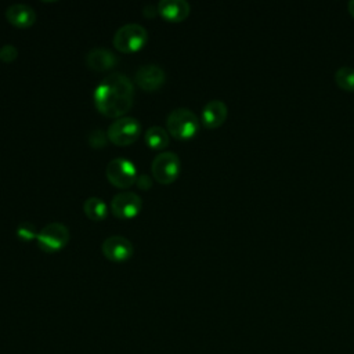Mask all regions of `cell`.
<instances>
[{"instance_id": "1", "label": "cell", "mask_w": 354, "mask_h": 354, "mask_svg": "<svg viewBox=\"0 0 354 354\" xmlns=\"http://www.w3.org/2000/svg\"><path fill=\"white\" fill-rule=\"evenodd\" d=\"M95 108L108 118H122L133 105L134 86L123 73L113 72L105 76L93 93Z\"/></svg>"}, {"instance_id": "2", "label": "cell", "mask_w": 354, "mask_h": 354, "mask_svg": "<svg viewBox=\"0 0 354 354\" xmlns=\"http://www.w3.org/2000/svg\"><path fill=\"white\" fill-rule=\"evenodd\" d=\"M199 118L188 108H176L169 112L166 118V127L169 134L177 140L192 138L199 130Z\"/></svg>"}, {"instance_id": "3", "label": "cell", "mask_w": 354, "mask_h": 354, "mask_svg": "<svg viewBox=\"0 0 354 354\" xmlns=\"http://www.w3.org/2000/svg\"><path fill=\"white\" fill-rule=\"evenodd\" d=\"M148 40V30L136 22L124 24L116 29L112 43L120 53H134L141 50Z\"/></svg>"}, {"instance_id": "4", "label": "cell", "mask_w": 354, "mask_h": 354, "mask_svg": "<svg viewBox=\"0 0 354 354\" xmlns=\"http://www.w3.org/2000/svg\"><path fill=\"white\" fill-rule=\"evenodd\" d=\"M71 232L62 223H48L37 234V246L46 253H57L69 242Z\"/></svg>"}, {"instance_id": "5", "label": "cell", "mask_w": 354, "mask_h": 354, "mask_svg": "<svg viewBox=\"0 0 354 354\" xmlns=\"http://www.w3.org/2000/svg\"><path fill=\"white\" fill-rule=\"evenodd\" d=\"M152 177L160 184L173 183L181 171V160L176 152L165 151L158 153L151 165Z\"/></svg>"}, {"instance_id": "6", "label": "cell", "mask_w": 354, "mask_h": 354, "mask_svg": "<svg viewBox=\"0 0 354 354\" xmlns=\"http://www.w3.org/2000/svg\"><path fill=\"white\" fill-rule=\"evenodd\" d=\"M141 133L140 122L133 116H122L112 122L106 130L108 140L116 145L133 144Z\"/></svg>"}, {"instance_id": "7", "label": "cell", "mask_w": 354, "mask_h": 354, "mask_svg": "<svg viewBox=\"0 0 354 354\" xmlns=\"http://www.w3.org/2000/svg\"><path fill=\"white\" fill-rule=\"evenodd\" d=\"M105 176L118 188L131 187L138 177L134 163L124 158L112 159L105 167Z\"/></svg>"}, {"instance_id": "8", "label": "cell", "mask_w": 354, "mask_h": 354, "mask_svg": "<svg viewBox=\"0 0 354 354\" xmlns=\"http://www.w3.org/2000/svg\"><path fill=\"white\" fill-rule=\"evenodd\" d=\"M142 207L141 198L131 191H122L113 195L111 201V210L113 216L120 220H129L136 217Z\"/></svg>"}, {"instance_id": "9", "label": "cell", "mask_w": 354, "mask_h": 354, "mask_svg": "<svg viewBox=\"0 0 354 354\" xmlns=\"http://www.w3.org/2000/svg\"><path fill=\"white\" fill-rule=\"evenodd\" d=\"M101 250L108 260L116 263L129 260L134 253L131 241L122 235H111L105 238V241L101 245Z\"/></svg>"}, {"instance_id": "10", "label": "cell", "mask_w": 354, "mask_h": 354, "mask_svg": "<svg viewBox=\"0 0 354 354\" xmlns=\"http://www.w3.org/2000/svg\"><path fill=\"white\" fill-rule=\"evenodd\" d=\"M136 83L145 91L158 90L166 80V72L156 64H144L134 73Z\"/></svg>"}, {"instance_id": "11", "label": "cell", "mask_w": 354, "mask_h": 354, "mask_svg": "<svg viewBox=\"0 0 354 354\" xmlns=\"http://www.w3.org/2000/svg\"><path fill=\"white\" fill-rule=\"evenodd\" d=\"M7 21L17 28H28L36 22V11L25 3H14L6 8Z\"/></svg>"}, {"instance_id": "12", "label": "cell", "mask_w": 354, "mask_h": 354, "mask_svg": "<svg viewBox=\"0 0 354 354\" xmlns=\"http://www.w3.org/2000/svg\"><path fill=\"white\" fill-rule=\"evenodd\" d=\"M227 115H228V108H227L224 101L210 100L202 108L201 122L203 123L205 127L214 129V127H218L224 123V120L227 119Z\"/></svg>"}, {"instance_id": "13", "label": "cell", "mask_w": 354, "mask_h": 354, "mask_svg": "<svg viewBox=\"0 0 354 354\" xmlns=\"http://www.w3.org/2000/svg\"><path fill=\"white\" fill-rule=\"evenodd\" d=\"M86 64L90 69L102 72L112 69L118 64V58L105 47H94L86 54Z\"/></svg>"}, {"instance_id": "14", "label": "cell", "mask_w": 354, "mask_h": 354, "mask_svg": "<svg viewBox=\"0 0 354 354\" xmlns=\"http://www.w3.org/2000/svg\"><path fill=\"white\" fill-rule=\"evenodd\" d=\"M156 7L158 14L170 22L184 21L189 14V4L185 0H160Z\"/></svg>"}, {"instance_id": "15", "label": "cell", "mask_w": 354, "mask_h": 354, "mask_svg": "<svg viewBox=\"0 0 354 354\" xmlns=\"http://www.w3.org/2000/svg\"><path fill=\"white\" fill-rule=\"evenodd\" d=\"M86 216L93 221H101L108 214V205L98 196H90L83 203Z\"/></svg>"}, {"instance_id": "16", "label": "cell", "mask_w": 354, "mask_h": 354, "mask_svg": "<svg viewBox=\"0 0 354 354\" xmlns=\"http://www.w3.org/2000/svg\"><path fill=\"white\" fill-rule=\"evenodd\" d=\"M144 137L147 145L153 149H163L169 145V131L162 126H151Z\"/></svg>"}, {"instance_id": "17", "label": "cell", "mask_w": 354, "mask_h": 354, "mask_svg": "<svg viewBox=\"0 0 354 354\" xmlns=\"http://www.w3.org/2000/svg\"><path fill=\"white\" fill-rule=\"evenodd\" d=\"M335 82L340 88L354 91V68L348 65L339 66L335 72Z\"/></svg>"}, {"instance_id": "18", "label": "cell", "mask_w": 354, "mask_h": 354, "mask_svg": "<svg viewBox=\"0 0 354 354\" xmlns=\"http://www.w3.org/2000/svg\"><path fill=\"white\" fill-rule=\"evenodd\" d=\"M37 234H39L37 228L30 221H24L21 224H18V227L15 230L17 238L22 242H29L33 238H37Z\"/></svg>"}, {"instance_id": "19", "label": "cell", "mask_w": 354, "mask_h": 354, "mask_svg": "<svg viewBox=\"0 0 354 354\" xmlns=\"http://www.w3.org/2000/svg\"><path fill=\"white\" fill-rule=\"evenodd\" d=\"M87 141L91 147L94 148H101L104 145H106V141H108V134L101 130V129H95V130H91L87 136Z\"/></svg>"}, {"instance_id": "20", "label": "cell", "mask_w": 354, "mask_h": 354, "mask_svg": "<svg viewBox=\"0 0 354 354\" xmlns=\"http://www.w3.org/2000/svg\"><path fill=\"white\" fill-rule=\"evenodd\" d=\"M18 57V48L12 44H4L0 48V59L4 62H12Z\"/></svg>"}, {"instance_id": "21", "label": "cell", "mask_w": 354, "mask_h": 354, "mask_svg": "<svg viewBox=\"0 0 354 354\" xmlns=\"http://www.w3.org/2000/svg\"><path fill=\"white\" fill-rule=\"evenodd\" d=\"M137 185L141 188V189H148V188H151V185H152V180L147 176V174H140L138 177H137Z\"/></svg>"}, {"instance_id": "22", "label": "cell", "mask_w": 354, "mask_h": 354, "mask_svg": "<svg viewBox=\"0 0 354 354\" xmlns=\"http://www.w3.org/2000/svg\"><path fill=\"white\" fill-rule=\"evenodd\" d=\"M158 14V7L153 6V4H147L144 7V15L145 17H153Z\"/></svg>"}, {"instance_id": "23", "label": "cell", "mask_w": 354, "mask_h": 354, "mask_svg": "<svg viewBox=\"0 0 354 354\" xmlns=\"http://www.w3.org/2000/svg\"><path fill=\"white\" fill-rule=\"evenodd\" d=\"M348 11H350V14L354 17V0H350V1H348Z\"/></svg>"}]
</instances>
